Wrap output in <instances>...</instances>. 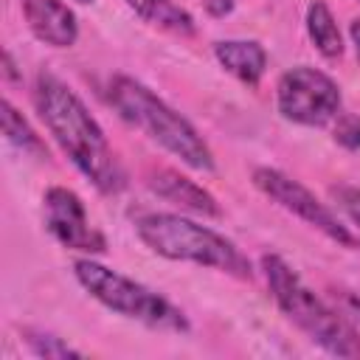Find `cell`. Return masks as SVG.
Here are the masks:
<instances>
[{
    "instance_id": "11",
    "label": "cell",
    "mask_w": 360,
    "mask_h": 360,
    "mask_svg": "<svg viewBox=\"0 0 360 360\" xmlns=\"http://www.w3.org/2000/svg\"><path fill=\"white\" fill-rule=\"evenodd\" d=\"M214 53L225 65V70H231L236 79H242L245 84H259L264 65H267V53L259 42L225 39V42H217Z\"/></svg>"
},
{
    "instance_id": "3",
    "label": "cell",
    "mask_w": 360,
    "mask_h": 360,
    "mask_svg": "<svg viewBox=\"0 0 360 360\" xmlns=\"http://www.w3.org/2000/svg\"><path fill=\"white\" fill-rule=\"evenodd\" d=\"M141 242L158 256L174 262H194L205 267H217L236 278H250V262L239 253V248L219 236L211 228H202L180 214H146L135 222Z\"/></svg>"
},
{
    "instance_id": "18",
    "label": "cell",
    "mask_w": 360,
    "mask_h": 360,
    "mask_svg": "<svg viewBox=\"0 0 360 360\" xmlns=\"http://www.w3.org/2000/svg\"><path fill=\"white\" fill-rule=\"evenodd\" d=\"M349 31H352V42H354V51H357V59H360V20H354Z\"/></svg>"
},
{
    "instance_id": "1",
    "label": "cell",
    "mask_w": 360,
    "mask_h": 360,
    "mask_svg": "<svg viewBox=\"0 0 360 360\" xmlns=\"http://www.w3.org/2000/svg\"><path fill=\"white\" fill-rule=\"evenodd\" d=\"M34 104L56 143L76 163V169L93 180V186L104 194H115L124 188V169L112 155L101 127L87 112L82 98L62 84L51 73L37 76Z\"/></svg>"
},
{
    "instance_id": "7",
    "label": "cell",
    "mask_w": 360,
    "mask_h": 360,
    "mask_svg": "<svg viewBox=\"0 0 360 360\" xmlns=\"http://www.w3.org/2000/svg\"><path fill=\"white\" fill-rule=\"evenodd\" d=\"M253 183H256L267 197H273L278 205H284L287 211L298 214L304 222H309L312 228L323 231V233H326L329 239H335L338 245L360 248V242L340 225V219H338L323 202H318L298 180H292V177H287V174H281V172H276V169H256V172H253Z\"/></svg>"
},
{
    "instance_id": "12",
    "label": "cell",
    "mask_w": 360,
    "mask_h": 360,
    "mask_svg": "<svg viewBox=\"0 0 360 360\" xmlns=\"http://www.w3.org/2000/svg\"><path fill=\"white\" fill-rule=\"evenodd\" d=\"M307 31H309L315 48H318L323 56H329V59L340 56L343 39H340L338 22H335V17H332V11H329V6H326L323 0L309 3V8H307Z\"/></svg>"
},
{
    "instance_id": "10",
    "label": "cell",
    "mask_w": 360,
    "mask_h": 360,
    "mask_svg": "<svg viewBox=\"0 0 360 360\" xmlns=\"http://www.w3.org/2000/svg\"><path fill=\"white\" fill-rule=\"evenodd\" d=\"M146 183H149V188H152L158 197H163V200H169V202H174V205H180V208H186V211H191V214L219 217L217 200H214L205 188H200L194 180H188V177H183V174H177V172H172V169H158V172H152Z\"/></svg>"
},
{
    "instance_id": "19",
    "label": "cell",
    "mask_w": 360,
    "mask_h": 360,
    "mask_svg": "<svg viewBox=\"0 0 360 360\" xmlns=\"http://www.w3.org/2000/svg\"><path fill=\"white\" fill-rule=\"evenodd\" d=\"M3 65H6V76H8V79H17V70H14L11 53H3Z\"/></svg>"
},
{
    "instance_id": "14",
    "label": "cell",
    "mask_w": 360,
    "mask_h": 360,
    "mask_svg": "<svg viewBox=\"0 0 360 360\" xmlns=\"http://www.w3.org/2000/svg\"><path fill=\"white\" fill-rule=\"evenodd\" d=\"M3 132H6V138H8L14 146H20V149H28V152H45L42 141L34 135V129L28 127V121H25L8 101H3Z\"/></svg>"
},
{
    "instance_id": "13",
    "label": "cell",
    "mask_w": 360,
    "mask_h": 360,
    "mask_svg": "<svg viewBox=\"0 0 360 360\" xmlns=\"http://www.w3.org/2000/svg\"><path fill=\"white\" fill-rule=\"evenodd\" d=\"M127 3H129V8H135V14H141L152 25L169 28L174 34H191L194 31L191 17L180 6H174L172 0H127Z\"/></svg>"
},
{
    "instance_id": "8",
    "label": "cell",
    "mask_w": 360,
    "mask_h": 360,
    "mask_svg": "<svg viewBox=\"0 0 360 360\" xmlns=\"http://www.w3.org/2000/svg\"><path fill=\"white\" fill-rule=\"evenodd\" d=\"M45 225L70 250H84V253H101L104 250V236L90 225L84 202L79 200L76 191L53 186L45 191Z\"/></svg>"
},
{
    "instance_id": "6",
    "label": "cell",
    "mask_w": 360,
    "mask_h": 360,
    "mask_svg": "<svg viewBox=\"0 0 360 360\" xmlns=\"http://www.w3.org/2000/svg\"><path fill=\"white\" fill-rule=\"evenodd\" d=\"M276 98H278V112L287 121H295L304 127L329 124L340 110L338 84L326 73L307 65H298L278 79Z\"/></svg>"
},
{
    "instance_id": "17",
    "label": "cell",
    "mask_w": 360,
    "mask_h": 360,
    "mask_svg": "<svg viewBox=\"0 0 360 360\" xmlns=\"http://www.w3.org/2000/svg\"><path fill=\"white\" fill-rule=\"evenodd\" d=\"M335 197L340 200V208L352 217L354 225H360V188H335Z\"/></svg>"
},
{
    "instance_id": "20",
    "label": "cell",
    "mask_w": 360,
    "mask_h": 360,
    "mask_svg": "<svg viewBox=\"0 0 360 360\" xmlns=\"http://www.w3.org/2000/svg\"><path fill=\"white\" fill-rule=\"evenodd\" d=\"M76 3H90V0H76Z\"/></svg>"
},
{
    "instance_id": "16",
    "label": "cell",
    "mask_w": 360,
    "mask_h": 360,
    "mask_svg": "<svg viewBox=\"0 0 360 360\" xmlns=\"http://www.w3.org/2000/svg\"><path fill=\"white\" fill-rule=\"evenodd\" d=\"M28 343H31L34 352L42 354V357H79L76 349H70L68 343H62L59 338H51V335H31Z\"/></svg>"
},
{
    "instance_id": "21",
    "label": "cell",
    "mask_w": 360,
    "mask_h": 360,
    "mask_svg": "<svg viewBox=\"0 0 360 360\" xmlns=\"http://www.w3.org/2000/svg\"><path fill=\"white\" fill-rule=\"evenodd\" d=\"M357 307H360V304H357Z\"/></svg>"
},
{
    "instance_id": "2",
    "label": "cell",
    "mask_w": 360,
    "mask_h": 360,
    "mask_svg": "<svg viewBox=\"0 0 360 360\" xmlns=\"http://www.w3.org/2000/svg\"><path fill=\"white\" fill-rule=\"evenodd\" d=\"M110 101L121 112L124 121H129L132 127L143 129L152 141H158L163 149H169L186 166L200 169V172H211L214 169L211 149L197 135V129L180 112H174L166 101H160L149 87H143L141 82H135L129 76L112 79Z\"/></svg>"
},
{
    "instance_id": "4",
    "label": "cell",
    "mask_w": 360,
    "mask_h": 360,
    "mask_svg": "<svg viewBox=\"0 0 360 360\" xmlns=\"http://www.w3.org/2000/svg\"><path fill=\"white\" fill-rule=\"evenodd\" d=\"M262 267H264L267 284L273 290V298L278 301L284 315L298 329H304L329 354L360 357V335H357V329L346 318H340L335 309H329L309 287H304L301 278L292 273V267L281 256H264Z\"/></svg>"
},
{
    "instance_id": "5",
    "label": "cell",
    "mask_w": 360,
    "mask_h": 360,
    "mask_svg": "<svg viewBox=\"0 0 360 360\" xmlns=\"http://www.w3.org/2000/svg\"><path fill=\"white\" fill-rule=\"evenodd\" d=\"M73 273H76L79 284L96 301H101L107 309H112L124 318L141 321L152 329H169V332H186L188 329L186 315L174 304H169L163 295L152 292L149 287H143V284L93 262V259H79L73 264Z\"/></svg>"
},
{
    "instance_id": "15",
    "label": "cell",
    "mask_w": 360,
    "mask_h": 360,
    "mask_svg": "<svg viewBox=\"0 0 360 360\" xmlns=\"http://www.w3.org/2000/svg\"><path fill=\"white\" fill-rule=\"evenodd\" d=\"M335 141H338L340 146H346V149H360V115H354V112L338 115Z\"/></svg>"
},
{
    "instance_id": "9",
    "label": "cell",
    "mask_w": 360,
    "mask_h": 360,
    "mask_svg": "<svg viewBox=\"0 0 360 360\" xmlns=\"http://www.w3.org/2000/svg\"><path fill=\"white\" fill-rule=\"evenodd\" d=\"M22 14L37 39L53 48H68L79 37L76 14L59 0H25Z\"/></svg>"
}]
</instances>
